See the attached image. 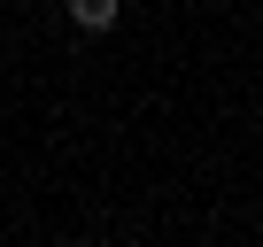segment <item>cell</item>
<instances>
[{
    "label": "cell",
    "mask_w": 263,
    "mask_h": 247,
    "mask_svg": "<svg viewBox=\"0 0 263 247\" xmlns=\"http://www.w3.org/2000/svg\"><path fill=\"white\" fill-rule=\"evenodd\" d=\"M62 16H70L78 31H116V16H124V0H62Z\"/></svg>",
    "instance_id": "obj_1"
}]
</instances>
